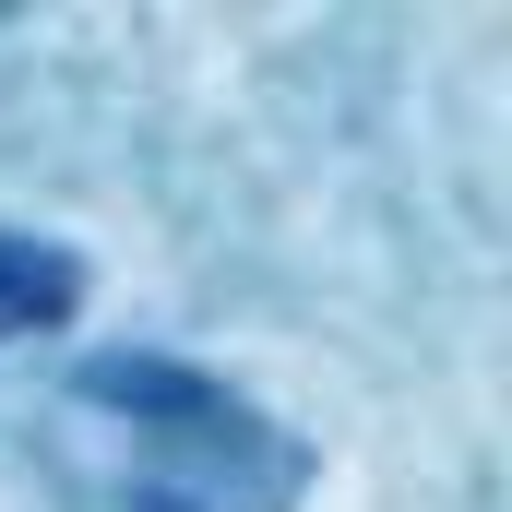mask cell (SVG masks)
Wrapping results in <instances>:
<instances>
[{
    "mask_svg": "<svg viewBox=\"0 0 512 512\" xmlns=\"http://www.w3.org/2000/svg\"><path fill=\"white\" fill-rule=\"evenodd\" d=\"M72 405L120 429L108 477L131 512H274L298 489V453L227 382H203L179 358H96L72 382Z\"/></svg>",
    "mask_w": 512,
    "mask_h": 512,
    "instance_id": "cell-1",
    "label": "cell"
},
{
    "mask_svg": "<svg viewBox=\"0 0 512 512\" xmlns=\"http://www.w3.org/2000/svg\"><path fill=\"white\" fill-rule=\"evenodd\" d=\"M60 310H72V251L0 239V334H24V322H60Z\"/></svg>",
    "mask_w": 512,
    "mask_h": 512,
    "instance_id": "cell-2",
    "label": "cell"
}]
</instances>
